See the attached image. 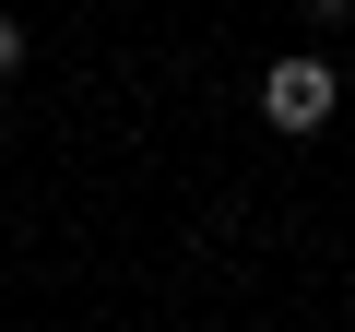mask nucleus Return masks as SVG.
Returning <instances> with one entry per match:
<instances>
[{"mask_svg": "<svg viewBox=\"0 0 355 332\" xmlns=\"http://www.w3.org/2000/svg\"><path fill=\"white\" fill-rule=\"evenodd\" d=\"M331 107H343V72H331V60H272V72H261V119H272V131L308 142V131H331Z\"/></svg>", "mask_w": 355, "mask_h": 332, "instance_id": "nucleus-1", "label": "nucleus"}, {"mask_svg": "<svg viewBox=\"0 0 355 332\" xmlns=\"http://www.w3.org/2000/svg\"><path fill=\"white\" fill-rule=\"evenodd\" d=\"M12 72H24V24L0 13V83H12Z\"/></svg>", "mask_w": 355, "mask_h": 332, "instance_id": "nucleus-2", "label": "nucleus"}, {"mask_svg": "<svg viewBox=\"0 0 355 332\" xmlns=\"http://www.w3.org/2000/svg\"><path fill=\"white\" fill-rule=\"evenodd\" d=\"M343 13H355V0H308V24H343Z\"/></svg>", "mask_w": 355, "mask_h": 332, "instance_id": "nucleus-3", "label": "nucleus"}]
</instances>
